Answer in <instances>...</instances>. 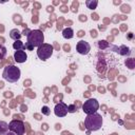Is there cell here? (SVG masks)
I'll use <instances>...</instances> for the list:
<instances>
[{"label": "cell", "instance_id": "ffe728a7", "mask_svg": "<svg viewBox=\"0 0 135 135\" xmlns=\"http://www.w3.org/2000/svg\"><path fill=\"white\" fill-rule=\"evenodd\" d=\"M41 111H42V114H44V115H46V116L51 114V110H50V109H49V107H46V105L42 107Z\"/></svg>", "mask_w": 135, "mask_h": 135}, {"label": "cell", "instance_id": "6da1fadb", "mask_svg": "<svg viewBox=\"0 0 135 135\" xmlns=\"http://www.w3.org/2000/svg\"><path fill=\"white\" fill-rule=\"evenodd\" d=\"M44 43V35L40 30H31L26 36V42L24 44V50L33 51L34 47L40 46Z\"/></svg>", "mask_w": 135, "mask_h": 135}, {"label": "cell", "instance_id": "ba28073f", "mask_svg": "<svg viewBox=\"0 0 135 135\" xmlns=\"http://www.w3.org/2000/svg\"><path fill=\"white\" fill-rule=\"evenodd\" d=\"M54 113L57 117H64L68 114V105L62 101L58 102L54 108Z\"/></svg>", "mask_w": 135, "mask_h": 135}, {"label": "cell", "instance_id": "d6986e66", "mask_svg": "<svg viewBox=\"0 0 135 135\" xmlns=\"http://www.w3.org/2000/svg\"><path fill=\"white\" fill-rule=\"evenodd\" d=\"M77 111V108L75 104H70L68 105V113H75Z\"/></svg>", "mask_w": 135, "mask_h": 135}, {"label": "cell", "instance_id": "9c48e42d", "mask_svg": "<svg viewBox=\"0 0 135 135\" xmlns=\"http://www.w3.org/2000/svg\"><path fill=\"white\" fill-rule=\"evenodd\" d=\"M14 59L18 63H23V62H25L27 60V55H26L25 51H23V50L15 51V53H14Z\"/></svg>", "mask_w": 135, "mask_h": 135}, {"label": "cell", "instance_id": "30bf717a", "mask_svg": "<svg viewBox=\"0 0 135 135\" xmlns=\"http://www.w3.org/2000/svg\"><path fill=\"white\" fill-rule=\"evenodd\" d=\"M62 36L64 39H72L74 37V31L72 27H65L62 31Z\"/></svg>", "mask_w": 135, "mask_h": 135}, {"label": "cell", "instance_id": "4fadbf2b", "mask_svg": "<svg viewBox=\"0 0 135 135\" xmlns=\"http://www.w3.org/2000/svg\"><path fill=\"white\" fill-rule=\"evenodd\" d=\"M85 5L89 9H95L98 5V1L97 0H86L85 1Z\"/></svg>", "mask_w": 135, "mask_h": 135}, {"label": "cell", "instance_id": "277c9868", "mask_svg": "<svg viewBox=\"0 0 135 135\" xmlns=\"http://www.w3.org/2000/svg\"><path fill=\"white\" fill-rule=\"evenodd\" d=\"M53 45L50 43H42L40 46L37 47V56L39 59H41L42 61L47 60L52 54H53Z\"/></svg>", "mask_w": 135, "mask_h": 135}, {"label": "cell", "instance_id": "e0dca14e", "mask_svg": "<svg viewBox=\"0 0 135 135\" xmlns=\"http://www.w3.org/2000/svg\"><path fill=\"white\" fill-rule=\"evenodd\" d=\"M6 54H7L6 47H5L3 44H0V60H1V59H4L5 56H6Z\"/></svg>", "mask_w": 135, "mask_h": 135}, {"label": "cell", "instance_id": "5bb4252c", "mask_svg": "<svg viewBox=\"0 0 135 135\" xmlns=\"http://www.w3.org/2000/svg\"><path fill=\"white\" fill-rule=\"evenodd\" d=\"M13 49L15 51H20V50H23L24 51V43L21 40H16L13 43Z\"/></svg>", "mask_w": 135, "mask_h": 135}, {"label": "cell", "instance_id": "52a82bcc", "mask_svg": "<svg viewBox=\"0 0 135 135\" xmlns=\"http://www.w3.org/2000/svg\"><path fill=\"white\" fill-rule=\"evenodd\" d=\"M76 51L80 55H88L91 51V45L89 42H86L84 40H80L76 44Z\"/></svg>", "mask_w": 135, "mask_h": 135}, {"label": "cell", "instance_id": "7a4b0ae2", "mask_svg": "<svg viewBox=\"0 0 135 135\" xmlns=\"http://www.w3.org/2000/svg\"><path fill=\"white\" fill-rule=\"evenodd\" d=\"M84 126L89 131H98L102 127V117L97 112L86 115L84 118Z\"/></svg>", "mask_w": 135, "mask_h": 135}, {"label": "cell", "instance_id": "3957f363", "mask_svg": "<svg viewBox=\"0 0 135 135\" xmlns=\"http://www.w3.org/2000/svg\"><path fill=\"white\" fill-rule=\"evenodd\" d=\"M20 76H21L20 69L17 68L16 65H6L2 73L3 79L8 82H17L20 79Z\"/></svg>", "mask_w": 135, "mask_h": 135}, {"label": "cell", "instance_id": "8fae6325", "mask_svg": "<svg viewBox=\"0 0 135 135\" xmlns=\"http://www.w3.org/2000/svg\"><path fill=\"white\" fill-rule=\"evenodd\" d=\"M116 50L122 56H130L131 55V50L126 45H120L119 47H116Z\"/></svg>", "mask_w": 135, "mask_h": 135}, {"label": "cell", "instance_id": "7402d4cb", "mask_svg": "<svg viewBox=\"0 0 135 135\" xmlns=\"http://www.w3.org/2000/svg\"><path fill=\"white\" fill-rule=\"evenodd\" d=\"M3 135H16V134H15L14 132H12V131H9V130H8V131H7L5 134H3Z\"/></svg>", "mask_w": 135, "mask_h": 135}, {"label": "cell", "instance_id": "9a60e30c", "mask_svg": "<svg viewBox=\"0 0 135 135\" xmlns=\"http://www.w3.org/2000/svg\"><path fill=\"white\" fill-rule=\"evenodd\" d=\"M7 131H8V124L5 121L0 120V135L5 134Z\"/></svg>", "mask_w": 135, "mask_h": 135}, {"label": "cell", "instance_id": "44dd1931", "mask_svg": "<svg viewBox=\"0 0 135 135\" xmlns=\"http://www.w3.org/2000/svg\"><path fill=\"white\" fill-rule=\"evenodd\" d=\"M30 32H31V30H27V28H26V30H24V31H23V32H22V33H21V34H22V35H23V36H27V35H28V33H30Z\"/></svg>", "mask_w": 135, "mask_h": 135}, {"label": "cell", "instance_id": "ac0fdd59", "mask_svg": "<svg viewBox=\"0 0 135 135\" xmlns=\"http://www.w3.org/2000/svg\"><path fill=\"white\" fill-rule=\"evenodd\" d=\"M126 64H127V65H129V69L133 70V69H134V59H133V58L127 59V61H126Z\"/></svg>", "mask_w": 135, "mask_h": 135}, {"label": "cell", "instance_id": "5b68a950", "mask_svg": "<svg viewBox=\"0 0 135 135\" xmlns=\"http://www.w3.org/2000/svg\"><path fill=\"white\" fill-rule=\"evenodd\" d=\"M98 109H99V103H98L97 99H95V98H90L86 101H84V103L82 104V111L86 115L97 112Z\"/></svg>", "mask_w": 135, "mask_h": 135}, {"label": "cell", "instance_id": "7c38bea8", "mask_svg": "<svg viewBox=\"0 0 135 135\" xmlns=\"http://www.w3.org/2000/svg\"><path fill=\"white\" fill-rule=\"evenodd\" d=\"M21 36H22V34L19 32V30L18 28H13V30H11V32H9V37L13 39V40H20V38H21Z\"/></svg>", "mask_w": 135, "mask_h": 135}, {"label": "cell", "instance_id": "8992f818", "mask_svg": "<svg viewBox=\"0 0 135 135\" xmlns=\"http://www.w3.org/2000/svg\"><path fill=\"white\" fill-rule=\"evenodd\" d=\"M8 130L14 132L16 135H24L25 133V126L23 121L14 119L8 123Z\"/></svg>", "mask_w": 135, "mask_h": 135}, {"label": "cell", "instance_id": "603a6c76", "mask_svg": "<svg viewBox=\"0 0 135 135\" xmlns=\"http://www.w3.org/2000/svg\"><path fill=\"white\" fill-rule=\"evenodd\" d=\"M91 35H92V37H96V32L95 31H91Z\"/></svg>", "mask_w": 135, "mask_h": 135}, {"label": "cell", "instance_id": "2e32d148", "mask_svg": "<svg viewBox=\"0 0 135 135\" xmlns=\"http://www.w3.org/2000/svg\"><path fill=\"white\" fill-rule=\"evenodd\" d=\"M97 45H98V47L100 50H104V49H107V47L110 46V44H109V42L107 40H99L97 42Z\"/></svg>", "mask_w": 135, "mask_h": 135}]
</instances>
